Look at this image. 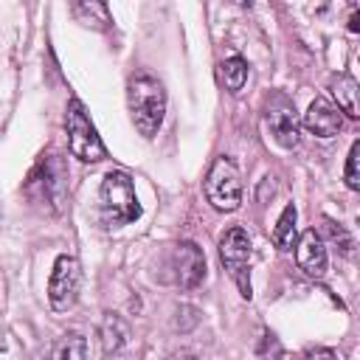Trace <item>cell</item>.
<instances>
[{
  "label": "cell",
  "mask_w": 360,
  "mask_h": 360,
  "mask_svg": "<svg viewBox=\"0 0 360 360\" xmlns=\"http://www.w3.org/2000/svg\"><path fill=\"white\" fill-rule=\"evenodd\" d=\"M127 104L135 129L143 138L158 135L163 115H166V90L152 73H138L127 84Z\"/></svg>",
  "instance_id": "cell-1"
},
{
  "label": "cell",
  "mask_w": 360,
  "mask_h": 360,
  "mask_svg": "<svg viewBox=\"0 0 360 360\" xmlns=\"http://www.w3.org/2000/svg\"><path fill=\"white\" fill-rule=\"evenodd\" d=\"M98 200H101V214L104 222L118 228L127 222H135L141 217V202L132 186V177L127 172H107L98 188Z\"/></svg>",
  "instance_id": "cell-2"
},
{
  "label": "cell",
  "mask_w": 360,
  "mask_h": 360,
  "mask_svg": "<svg viewBox=\"0 0 360 360\" xmlns=\"http://www.w3.org/2000/svg\"><path fill=\"white\" fill-rule=\"evenodd\" d=\"M65 127H68V146H70L73 158H79L82 163H98V160L107 158V149H104L90 115H87V110L79 98H70Z\"/></svg>",
  "instance_id": "cell-3"
},
{
  "label": "cell",
  "mask_w": 360,
  "mask_h": 360,
  "mask_svg": "<svg viewBox=\"0 0 360 360\" xmlns=\"http://www.w3.org/2000/svg\"><path fill=\"white\" fill-rule=\"evenodd\" d=\"M205 197L217 211H236L242 202V177L233 160L228 158H217L214 166L208 169L205 177Z\"/></svg>",
  "instance_id": "cell-4"
},
{
  "label": "cell",
  "mask_w": 360,
  "mask_h": 360,
  "mask_svg": "<svg viewBox=\"0 0 360 360\" xmlns=\"http://www.w3.org/2000/svg\"><path fill=\"white\" fill-rule=\"evenodd\" d=\"M219 259L225 264V270L231 273V278L236 281L242 298H250V239L242 228H228L219 236Z\"/></svg>",
  "instance_id": "cell-5"
},
{
  "label": "cell",
  "mask_w": 360,
  "mask_h": 360,
  "mask_svg": "<svg viewBox=\"0 0 360 360\" xmlns=\"http://www.w3.org/2000/svg\"><path fill=\"white\" fill-rule=\"evenodd\" d=\"M79 281H82V270L79 262L73 256H59L53 262L51 278H48V301L56 312H65L73 307L76 295H79Z\"/></svg>",
  "instance_id": "cell-6"
},
{
  "label": "cell",
  "mask_w": 360,
  "mask_h": 360,
  "mask_svg": "<svg viewBox=\"0 0 360 360\" xmlns=\"http://www.w3.org/2000/svg\"><path fill=\"white\" fill-rule=\"evenodd\" d=\"M267 127H270V135L278 146L284 149H292L298 146V115H295V104L284 96H276L267 107Z\"/></svg>",
  "instance_id": "cell-7"
},
{
  "label": "cell",
  "mask_w": 360,
  "mask_h": 360,
  "mask_svg": "<svg viewBox=\"0 0 360 360\" xmlns=\"http://www.w3.org/2000/svg\"><path fill=\"white\" fill-rule=\"evenodd\" d=\"M205 278V256L194 242H180L174 250V281L186 290Z\"/></svg>",
  "instance_id": "cell-8"
},
{
  "label": "cell",
  "mask_w": 360,
  "mask_h": 360,
  "mask_svg": "<svg viewBox=\"0 0 360 360\" xmlns=\"http://www.w3.org/2000/svg\"><path fill=\"white\" fill-rule=\"evenodd\" d=\"M295 262L312 278H321L326 273V248H323V239L315 228L304 231L295 239Z\"/></svg>",
  "instance_id": "cell-9"
},
{
  "label": "cell",
  "mask_w": 360,
  "mask_h": 360,
  "mask_svg": "<svg viewBox=\"0 0 360 360\" xmlns=\"http://www.w3.org/2000/svg\"><path fill=\"white\" fill-rule=\"evenodd\" d=\"M304 127L315 138H335L340 132V127H343V115L326 98H315L309 104V110L304 112Z\"/></svg>",
  "instance_id": "cell-10"
},
{
  "label": "cell",
  "mask_w": 360,
  "mask_h": 360,
  "mask_svg": "<svg viewBox=\"0 0 360 360\" xmlns=\"http://www.w3.org/2000/svg\"><path fill=\"white\" fill-rule=\"evenodd\" d=\"M329 87H332V96L338 101V112H346L349 118H357L360 115V104H357V82L349 76V73H335L329 79Z\"/></svg>",
  "instance_id": "cell-11"
},
{
  "label": "cell",
  "mask_w": 360,
  "mask_h": 360,
  "mask_svg": "<svg viewBox=\"0 0 360 360\" xmlns=\"http://www.w3.org/2000/svg\"><path fill=\"white\" fill-rule=\"evenodd\" d=\"M73 17L84 25H93V28H110L112 17H110V8L98 0H82V3H73L70 6Z\"/></svg>",
  "instance_id": "cell-12"
},
{
  "label": "cell",
  "mask_w": 360,
  "mask_h": 360,
  "mask_svg": "<svg viewBox=\"0 0 360 360\" xmlns=\"http://www.w3.org/2000/svg\"><path fill=\"white\" fill-rule=\"evenodd\" d=\"M124 343H127V323L118 315L107 312L104 321H101V349H104V354H115Z\"/></svg>",
  "instance_id": "cell-13"
},
{
  "label": "cell",
  "mask_w": 360,
  "mask_h": 360,
  "mask_svg": "<svg viewBox=\"0 0 360 360\" xmlns=\"http://www.w3.org/2000/svg\"><path fill=\"white\" fill-rule=\"evenodd\" d=\"M295 219H298L295 205H287V208L281 211L276 228H273V242H276L278 250H292V248H295V239H298V233H295Z\"/></svg>",
  "instance_id": "cell-14"
},
{
  "label": "cell",
  "mask_w": 360,
  "mask_h": 360,
  "mask_svg": "<svg viewBox=\"0 0 360 360\" xmlns=\"http://www.w3.org/2000/svg\"><path fill=\"white\" fill-rule=\"evenodd\" d=\"M51 360H87V340H84L79 332L65 335V338L56 343Z\"/></svg>",
  "instance_id": "cell-15"
},
{
  "label": "cell",
  "mask_w": 360,
  "mask_h": 360,
  "mask_svg": "<svg viewBox=\"0 0 360 360\" xmlns=\"http://www.w3.org/2000/svg\"><path fill=\"white\" fill-rule=\"evenodd\" d=\"M222 82H225V87L231 90V93H239L242 87H245V82H248V62L242 59V56H231V59H225L222 62Z\"/></svg>",
  "instance_id": "cell-16"
},
{
  "label": "cell",
  "mask_w": 360,
  "mask_h": 360,
  "mask_svg": "<svg viewBox=\"0 0 360 360\" xmlns=\"http://www.w3.org/2000/svg\"><path fill=\"white\" fill-rule=\"evenodd\" d=\"M343 180H346V186H349L352 191H357V188H360V141H354V143H352V149H349V158H346V174H343Z\"/></svg>",
  "instance_id": "cell-17"
},
{
  "label": "cell",
  "mask_w": 360,
  "mask_h": 360,
  "mask_svg": "<svg viewBox=\"0 0 360 360\" xmlns=\"http://www.w3.org/2000/svg\"><path fill=\"white\" fill-rule=\"evenodd\" d=\"M323 228H326L329 239H332V242H338L340 253H343V256H352V250H354V242H352V236H349V233H346L340 225H335L332 219H323Z\"/></svg>",
  "instance_id": "cell-18"
},
{
  "label": "cell",
  "mask_w": 360,
  "mask_h": 360,
  "mask_svg": "<svg viewBox=\"0 0 360 360\" xmlns=\"http://www.w3.org/2000/svg\"><path fill=\"white\" fill-rule=\"evenodd\" d=\"M259 357L262 360H278L281 357V343H278L276 335H270V332L262 335V340H259Z\"/></svg>",
  "instance_id": "cell-19"
},
{
  "label": "cell",
  "mask_w": 360,
  "mask_h": 360,
  "mask_svg": "<svg viewBox=\"0 0 360 360\" xmlns=\"http://www.w3.org/2000/svg\"><path fill=\"white\" fill-rule=\"evenodd\" d=\"M304 360H338V354L332 349H326V346H309L304 352Z\"/></svg>",
  "instance_id": "cell-20"
},
{
  "label": "cell",
  "mask_w": 360,
  "mask_h": 360,
  "mask_svg": "<svg viewBox=\"0 0 360 360\" xmlns=\"http://www.w3.org/2000/svg\"><path fill=\"white\" fill-rule=\"evenodd\" d=\"M349 31H360V11L352 14V20H349Z\"/></svg>",
  "instance_id": "cell-21"
},
{
  "label": "cell",
  "mask_w": 360,
  "mask_h": 360,
  "mask_svg": "<svg viewBox=\"0 0 360 360\" xmlns=\"http://www.w3.org/2000/svg\"><path fill=\"white\" fill-rule=\"evenodd\" d=\"M172 360H197L191 352H177V354H172Z\"/></svg>",
  "instance_id": "cell-22"
}]
</instances>
